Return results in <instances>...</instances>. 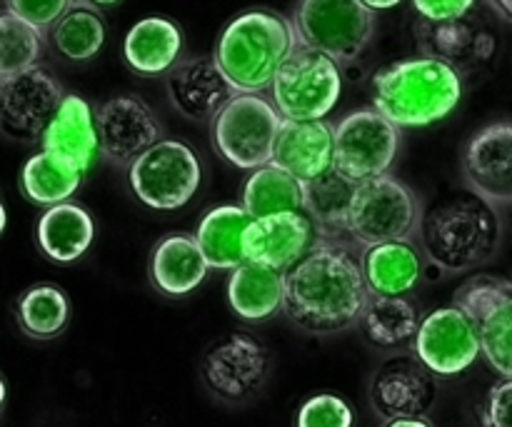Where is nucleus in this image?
Listing matches in <instances>:
<instances>
[{"mask_svg": "<svg viewBox=\"0 0 512 427\" xmlns=\"http://www.w3.org/2000/svg\"><path fill=\"white\" fill-rule=\"evenodd\" d=\"M273 355L250 333H230L215 340L200 360V378L220 403L243 405L265 388Z\"/></svg>", "mask_w": 512, "mask_h": 427, "instance_id": "nucleus-9", "label": "nucleus"}, {"mask_svg": "<svg viewBox=\"0 0 512 427\" xmlns=\"http://www.w3.org/2000/svg\"><path fill=\"white\" fill-rule=\"evenodd\" d=\"M183 55V33L168 18H143L128 30L123 58L143 78L168 75Z\"/></svg>", "mask_w": 512, "mask_h": 427, "instance_id": "nucleus-24", "label": "nucleus"}, {"mask_svg": "<svg viewBox=\"0 0 512 427\" xmlns=\"http://www.w3.org/2000/svg\"><path fill=\"white\" fill-rule=\"evenodd\" d=\"M400 148V128L375 108L355 110L335 125L333 168L353 183L390 173Z\"/></svg>", "mask_w": 512, "mask_h": 427, "instance_id": "nucleus-11", "label": "nucleus"}, {"mask_svg": "<svg viewBox=\"0 0 512 427\" xmlns=\"http://www.w3.org/2000/svg\"><path fill=\"white\" fill-rule=\"evenodd\" d=\"M318 240V228L305 213L255 220L245 235V263L288 275L318 245Z\"/></svg>", "mask_w": 512, "mask_h": 427, "instance_id": "nucleus-19", "label": "nucleus"}, {"mask_svg": "<svg viewBox=\"0 0 512 427\" xmlns=\"http://www.w3.org/2000/svg\"><path fill=\"white\" fill-rule=\"evenodd\" d=\"M370 293L378 298H405L423 278V260L410 240L385 243L360 253Z\"/></svg>", "mask_w": 512, "mask_h": 427, "instance_id": "nucleus-26", "label": "nucleus"}, {"mask_svg": "<svg viewBox=\"0 0 512 427\" xmlns=\"http://www.w3.org/2000/svg\"><path fill=\"white\" fill-rule=\"evenodd\" d=\"M295 427H353V410L333 393L313 395L300 405Z\"/></svg>", "mask_w": 512, "mask_h": 427, "instance_id": "nucleus-36", "label": "nucleus"}, {"mask_svg": "<svg viewBox=\"0 0 512 427\" xmlns=\"http://www.w3.org/2000/svg\"><path fill=\"white\" fill-rule=\"evenodd\" d=\"M463 98V78L433 58L388 65L373 78V108L398 128H425L448 118Z\"/></svg>", "mask_w": 512, "mask_h": 427, "instance_id": "nucleus-4", "label": "nucleus"}, {"mask_svg": "<svg viewBox=\"0 0 512 427\" xmlns=\"http://www.w3.org/2000/svg\"><path fill=\"white\" fill-rule=\"evenodd\" d=\"M355 193L358 183L340 175L335 168L313 183H305V215L315 223L320 238H345V220Z\"/></svg>", "mask_w": 512, "mask_h": 427, "instance_id": "nucleus-30", "label": "nucleus"}, {"mask_svg": "<svg viewBox=\"0 0 512 427\" xmlns=\"http://www.w3.org/2000/svg\"><path fill=\"white\" fill-rule=\"evenodd\" d=\"M368 3V8L373 10V13H378V10H388V8H395V0H365Z\"/></svg>", "mask_w": 512, "mask_h": 427, "instance_id": "nucleus-41", "label": "nucleus"}, {"mask_svg": "<svg viewBox=\"0 0 512 427\" xmlns=\"http://www.w3.org/2000/svg\"><path fill=\"white\" fill-rule=\"evenodd\" d=\"M483 420L488 427H512V380H500L490 388Z\"/></svg>", "mask_w": 512, "mask_h": 427, "instance_id": "nucleus-39", "label": "nucleus"}, {"mask_svg": "<svg viewBox=\"0 0 512 427\" xmlns=\"http://www.w3.org/2000/svg\"><path fill=\"white\" fill-rule=\"evenodd\" d=\"M413 353L435 378H455L483 355L480 330L455 305L433 310L420 323Z\"/></svg>", "mask_w": 512, "mask_h": 427, "instance_id": "nucleus-15", "label": "nucleus"}, {"mask_svg": "<svg viewBox=\"0 0 512 427\" xmlns=\"http://www.w3.org/2000/svg\"><path fill=\"white\" fill-rule=\"evenodd\" d=\"M95 238V223L85 208L75 203L55 205L40 215L35 240L45 258L55 263H75L88 253Z\"/></svg>", "mask_w": 512, "mask_h": 427, "instance_id": "nucleus-27", "label": "nucleus"}, {"mask_svg": "<svg viewBox=\"0 0 512 427\" xmlns=\"http://www.w3.org/2000/svg\"><path fill=\"white\" fill-rule=\"evenodd\" d=\"M463 180L490 205H512V123L485 125L465 145Z\"/></svg>", "mask_w": 512, "mask_h": 427, "instance_id": "nucleus-18", "label": "nucleus"}, {"mask_svg": "<svg viewBox=\"0 0 512 427\" xmlns=\"http://www.w3.org/2000/svg\"><path fill=\"white\" fill-rule=\"evenodd\" d=\"M58 80L45 68H33L0 80V128L13 143H43L45 130L65 100Z\"/></svg>", "mask_w": 512, "mask_h": 427, "instance_id": "nucleus-13", "label": "nucleus"}, {"mask_svg": "<svg viewBox=\"0 0 512 427\" xmlns=\"http://www.w3.org/2000/svg\"><path fill=\"white\" fill-rule=\"evenodd\" d=\"M100 158L115 168H130L140 155L163 143V125L145 100L135 95L110 98L95 110Z\"/></svg>", "mask_w": 512, "mask_h": 427, "instance_id": "nucleus-14", "label": "nucleus"}, {"mask_svg": "<svg viewBox=\"0 0 512 427\" xmlns=\"http://www.w3.org/2000/svg\"><path fill=\"white\" fill-rule=\"evenodd\" d=\"M420 248L445 275L490 263L503 245V220L495 205L463 190L430 205L420 220Z\"/></svg>", "mask_w": 512, "mask_h": 427, "instance_id": "nucleus-2", "label": "nucleus"}, {"mask_svg": "<svg viewBox=\"0 0 512 427\" xmlns=\"http://www.w3.org/2000/svg\"><path fill=\"white\" fill-rule=\"evenodd\" d=\"M413 8L420 20L448 23V20H460L470 15L478 5L473 0H418V3H413Z\"/></svg>", "mask_w": 512, "mask_h": 427, "instance_id": "nucleus-38", "label": "nucleus"}, {"mask_svg": "<svg viewBox=\"0 0 512 427\" xmlns=\"http://www.w3.org/2000/svg\"><path fill=\"white\" fill-rule=\"evenodd\" d=\"M340 93H343L340 65L303 45L283 65L270 88L278 113L283 115V120H295V123L325 120V115L338 105Z\"/></svg>", "mask_w": 512, "mask_h": 427, "instance_id": "nucleus-8", "label": "nucleus"}, {"mask_svg": "<svg viewBox=\"0 0 512 427\" xmlns=\"http://www.w3.org/2000/svg\"><path fill=\"white\" fill-rule=\"evenodd\" d=\"M200 178L203 170L198 155L180 140H163L128 168V183L135 198L160 213L188 205L198 193Z\"/></svg>", "mask_w": 512, "mask_h": 427, "instance_id": "nucleus-10", "label": "nucleus"}, {"mask_svg": "<svg viewBox=\"0 0 512 427\" xmlns=\"http://www.w3.org/2000/svg\"><path fill=\"white\" fill-rule=\"evenodd\" d=\"M298 48L293 20L273 10H248L223 30L215 60L240 95H263Z\"/></svg>", "mask_w": 512, "mask_h": 427, "instance_id": "nucleus-3", "label": "nucleus"}, {"mask_svg": "<svg viewBox=\"0 0 512 427\" xmlns=\"http://www.w3.org/2000/svg\"><path fill=\"white\" fill-rule=\"evenodd\" d=\"M255 220L243 205H220L208 210L195 230L210 270H238L245 265V235Z\"/></svg>", "mask_w": 512, "mask_h": 427, "instance_id": "nucleus-25", "label": "nucleus"}, {"mask_svg": "<svg viewBox=\"0 0 512 427\" xmlns=\"http://www.w3.org/2000/svg\"><path fill=\"white\" fill-rule=\"evenodd\" d=\"M43 153L53 155L55 160L78 170L80 175L88 173L90 165L100 155L95 110L90 108L88 100L73 93L65 95L58 115L43 135Z\"/></svg>", "mask_w": 512, "mask_h": 427, "instance_id": "nucleus-22", "label": "nucleus"}, {"mask_svg": "<svg viewBox=\"0 0 512 427\" xmlns=\"http://www.w3.org/2000/svg\"><path fill=\"white\" fill-rule=\"evenodd\" d=\"M228 303L245 323H263L285 310V275L245 263L230 273Z\"/></svg>", "mask_w": 512, "mask_h": 427, "instance_id": "nucleus-28", "label": "nucleus"}, {"mask_svg": "<svg viewBox=\"0 0 512 427\" xmlns=\"http://www.w3.org/2000/svg\"><path fill=\"white\" fill-rule=\"evenodd\" d=\"M283 115L265 95H235L215 118L213 145L240 170H260L273 163Z\"/></svg>", "mask_w": 512, "mask_h": 427, "instance_id": "nucleus-7", "label": "nucleus"}, {"mask_svg": "<svg viewBox=\"0 0 512 427\" xmlns=\"http://www.w3.org/2000/svg\"><path fill=\"white\" fill-rule=\"evenodd\" d=\"M435 400V375L418 358L398 355L385 360L370 380V405L388 425L398 420H425Z\"/></svg>", "mask_w": 512, "mask_h": 427, "instance_id": "nucleus-16", "label": "nucleus"}, {"mask_svg": "<svg viewBox=\"0 0 512 427\" xmlns=\"http://www.w3.org/2000/svg\"><path fill=\"white\" fill-rule=\"evenodd\" d=\"M420 323L423 320H420L418 308L408 298H378V295H373L363 320H360V330H363L365 340L373 343L375 348L393 350L415 343Z\"/></svg>", "mask_w": 512, "mask_h": 427, "instance_id": "nucleus-31", "label": "nucleus"}, {"mask_svg": "<svg viewBox=\"0 0 512 427\" xmlns=\"http://www.w3.org/2000/svg\"><path fill=\"white\" fill-rule=\"evenodd\" d=\"M240 200H243V208L248 210L253 220L273 218V215L283 213H305V185L298 178H293L288 170L270 163L250 173Z\"/></svg>", "mask_w": 512, "mask_h": 427, "instance_id": "nucleus-29", "label": "nucleus"}, {"mask_svg": "<svg viewBox=\"0 0 512 427\" xmlns=\"http://www.w3.org/2000/svg\"><path fill=\"white\" fill-rule=\"evenodd\" d=\"M50 43L65 60L83 63L95 58L105 43V23L90 3H73L68 13L50 30Z\"/></svg>", "mask_w": 512, "mask_h": 427, "instance_id": "nucleus-34", "label": "nucleus"}, {"mask_svg": "<svg viewBox=\"0 0 512 427\" xmlns=\"http://www.w3.org/2000/svg\"><path fill=\"white\" fill-rule=\"evenodd\" d=\"M355 245L320 238L285 275V318L308 335H338L363 320L373 293Z\"/></svg>", "mask_w": 512, "mask_h": 427, "instance_id": "nucleus-1", "label": "nucleus"}, {"mask_svg": "<svg viewBox=\"0 0 512 427\" xmlns=\"http://www.w3.org/2000/svg\"><path fill=\"white\" fill-rule=\"evenodd\" d=\"M70 5H73L70 0H8L5 10L13 13L18 20H23V23H28L30 28L38 30L45 38V33L50 35L58 20L68 13Z\"/></svg>", "mask_w": 512, "mask_h": 427, "instance_id": "nucleus-37", "label": "nucleus"}, {"mask_svg": "<svg viewBox=\"0 0 512 427\" xmlns=\"http://www.w3.org/2000/svg\"><path fill=\"white\" fill-rule=\"evenodd\" d=\"M293 25L303 48L335 65H350L375 38L378 15L365 0H303L293 13Z\"/></svg>", "mask_w": 512, "mask_h": 427, "instance_id": "nucleus-6", "label": "nucleus"}, {"mask_svg": "<svg viewBox=\"0 0 512 427\" xmlns=\"http://www.w3.org/2000/svg\"><path fill=\"white\" fill-rule=\"evenodd\" d=\"M208 270L210 265L195 235L173 233L160 240L150 253V283L168 298H183L193 293L208 278Z\"/></svg>", "mask_w": 512, "mask_h": 427, "instance_id": "nucleus-23", "label": "nucleus"}, {"mask_svg": "<svg viewBox=\"0 0 512 427\" xmlns=\"http://www.w3.org/2000/svg\"><path fill=\"white\" fill-rule=\"evenodd\" d=\"M418 45L423 58L440 60L450 65L458 73L473 70L483 65L493 55L495 40L473 13L460 20H448V23H428L420 20L415 25Z\"/></svg>", "mask_w": 512, "mask_h": 427, "instance_id": "nucleus-20", "label": "nucleus"}, {"mask_svg": "<svg viewBox=\"0 0 512 427\" xmlns=\"http://www.w3.org/2000/svg\"><path fill=\"white\" fill-rule=\"evenodd\" d=\"M43 35L5 10L0 15V80L38 68Z\"/></svg>", "mask_w": 512, "mask_h": 427, "instance_id": "nucleus-35", "label": "nucleus"}, {"mask_svg": "<svg viewBox=\"0 0 512 427\" xmlns=\"http://www.w3.org/2000/svg\"><path fill=\"white\" fill-rule=\"evenodd\" d=\"M15 318H18L23 335L33 340H53L65 330L70 320V300L58 285L38 283L23 290L15 303Z\"/></svg>", "mask_w": 512, "mask_h": 427, "instance_id": "nucleus-32", "label": "nucleus"}, {"mask_svg": "<svg viewBox=\"0 0 512 427\" xmlns=\"http://www.w3.org/2000/svg\"><path fill=\"white\" fill-rule=\"evenodd\" d=\"M335 160V125L328 120L295 123L283 120L273 165L288 170L300 183H313L320 175L333 170Z\"/></svg>", "mask_w": 512, "mask_h": 427, "instance_id": "nucleus-21", "label": "nucleus"}, {"mask_svg": "<svg viewBox=\"0 0 512 427\" xmlns=\"http://www.w3.org/2000/svg\"><path fill=\"white\" fill-rule=\"evenodd\" d=\"M80 183H83V175L78 170L68 168L43 150L28 158L20 173V188L25 198L35 205H45L48 210L68 203L78 193Z\"/></svg>", "mask_w": 512, "mask_h": 427, "instance_id": "nucleus-33", "label": "nucleus"}, {"mask_svg": "<svg viewBox=\"0 0 512 427\" xmlns=\"http://www.w3.org/2000/svg\"><path fill=\"white\" fill-rule=\"evenodd\" d=\"M490 8H493L500 18L512 23V0H493V3H490Z\"/></svg>", "mask_w": 512, "mask_h": 427, "instance_id": "nucleus-40", "label": "nucleus"}, {"mask_svg": "<svg viewBox=\"0 0 512 427\" xmlns=\"http://www.w3.org/2000/svg\"><path fill=\"white\" fill-rule=\"evenodd\" d=\"M453 305L478 325L490 368L512 380V280L475 275L455 290Z\"/></svg>", "mask_w": 512, "mask_h": 427, "instance_id": "nucleus-12", "label": "nucleus"}, {"mask_svg": "<svg viewBox=\"0 0 512 427\" xmlns=\"http://www.w3.org/2000/svg\"><path fill=\"white\" fill-rule=\"evenodd\" d=\"M385 427H433V425L425 423V420H398V423H390Z\"/></svg>", "mask_w": 512, "mask_h": 427, "instance_id": "nucleus-42", "label": "nucleus"}, {"mask_svg": "<svg viewBox=\"0 0 512 427\" xmlns=\"http://www.w3.org/2000/svg\"><path fill=\"white\" fill-rule=\"evenodd\" d=\"M165 90L173 108L195 123H215V118L238 95V90L220 70L215 55L180 60L165 75Z\"/></svg>", "mask_w": 512, "mask_h": 427, "instance_id": "nucleus-17", "label": "nucleus"}, {"mask_svg": "<svg viewBox=\"0 0 512 427\" xmlns=\"http://www.w3.org/2000/svg\"><path fill=\"white\" fill-rule=\"evenodd\" d=\"M420 203L395 175L358 185L345 220V235L355 248L370 250L385 243H405L420 230Z\"/></svg>", "mask_w": 512, "mask_h": 427, "instance_id": "nucleus-5", "label": "nucleus"}]
</instances>
